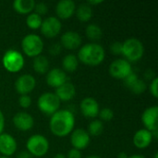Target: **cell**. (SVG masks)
I'll use <instances>...</instances> for the list:
<instances>
[{
  "label": "cell",
  "instance_id": "60d3db41",
  "mask_svg": "<svg viewBox=\"0 0 158 158\" xmlns=\"http://www.w3.org/2000/svg\"><path fill=\"white\" fill-rule=\"evenodd\" d=\"M118 158H129V156L125 152H120L118 155Z\"/></svg>",
  "mask_w": 158,
  "mask_h": 158
},
{
  "label": "cell",
  "instance_id": "5bb4252c",
  "mask_svg": "<svg viewBox=\"0 0 158 158\" xmlns=\"http://www.w3.org/2000/svg\"><path fill=\"white\" fill-rule=\"evenodd\" d=\"M80 109L81 114L88 118H94L98 117L100 111L98 102L92 97H86L82 99L80 104Z\"/></svg>",
  "mask_w": 158,
  "mask_h": 158
},
{
  "label": "cell",
  "instance_id": "f1b7e54d",
  "mask_svg": "<svg viewBox=\"0 0 158 158\" xmlns=\"http://www.w3.org/2000/svg\"><path fill=\"white\" fill-rule=\"evenodd\" d=\"M98 116H99L101 121L102 120L103 121H110L114 118V111L111 108L105 107V108H103V109H101L99 111Z\"/></svg>",
  "mask_w": 158,
  "mask_h": 158
},
{
  "label": "cell",
  "instance_id": "ab89813d",
  "mask_svg": "<svg viewBox=\"0 0 158 158\" xmlns=\"http://www.w3.org/2000/svg\"><path fill=\"white\" fill-rule=\"evenodd\" d=\"M103 2H104L103 0H90V1L87 2V4H88L89 6H94V5H99V4H101V3H103Z\"/></svg>",
  "mask_w": 158,
  "mask_h": 158
},
{
  "label": "cell",
  "instance_id": "4dcf8cb0",
  "mask_svg": "<svg viewBox=\"0 0 158 158\" xmlns=\"http://www.w3.org/2000/svg\"><path fill=\"white\" fill-rule=\"evenodd\" d=\"M48 11V6L43 3V2H39V3H35V6H34V13L38 14L39 16H43V15H45Z\"/></svg>",
  "mask_w": 158,
  "mask_h": 158
},
{
  "label": "cell",
  "instance_id": "9c48e42d",
  "mask_svg": "<svg viewBox=\"0 0 158 158\" xmlns=\"http://www.w3.org/2000/svg\"><path fill=\"white\" fill-rule=\"evenodd\" d=\"M61 29H62V23L60 19L53 16L44 19L40 27L42 34L48 39H52L57 36L61 31Z\"/></svg>",
  "mask_w": 158,
  "mask_h": 158
},
{
  "label": "cell",
  "instance_id": "d6a6232c",
  "mask_svg": "<svg viewBox=\"0 0 158 158\" xmlns=\"http://www.w3.org/2000/svg\"><path fill=\"white\" fill-rule=\"evenodd\" d=\"M110 52L113 55L119 56L122 55V43L121 42H114L110 45Z\"/></svg>",
  "mask_w": 158,
  "mask_h": 158
},
{
  "label": "cell",
  "instance_id": "d6986e66",
  "mask_svg": "<svg viewBox=\"0 0 158 158\" xmlns=\"http://www.w3.org/2000/svg\"><path fill=\"white\" fill-rule=\"evenodd\" d=\"M153 134L152 131L146 129H141L135 132L133 135L132 143L134 146L138 149H145L147 148L153 142Z\"/></svg>",
  "mask_w": 158,
  "mask_h": 158
},
{
  "label": "cell",
  "instance_id": "d590c367",
  "mask_svg": "<svg viewBox=\"0 0 158 158\" xmlns=\"http://www.w3.org/2000/svg\"><path fill=\"white\" fill-rule=\"evenodd\" d=\"M66 157L67 158H81V151H79V150H77V149L72 148V149H70V150L68 152V154H67Z\"/></svg>",
  "mask_w": 158,
  "mask_h": 158
},
{
  "label": "cell",
  "instance_id": "f546056e",
  "mask_svg": "<svg viewBox=\"0 0 158 158\" xmlns=\"http://www.w3.org/2000/svg\"><path fill=\"white\" fill-rule=\"evenodd\" d=\"M19 105L20 107L26 109L29 108L31 105V96H29V94H25V95H20L19 98Z\"/></svg>",
  "mask_w": 158,
  "mask_h": 158
},
{
  "label": "cell",
  "instance_id": "7bdbcfd3",
  "mask_svg": "<svg viewBox=\"0 0 158 158\" xmlns=\"http://www.w3.org/2000/svg\"><path fill=\"white\" fill-rule=\"evenodd\" d=\"M129 158H145L142 155H132L131 156H129Z\"/></svg>",
  "mask_w": 158,
  "mask_h": 158
},
{
  "label": "cell",
  "instance_id": "74e56055",
  "mask_svg": "<svg viewBox=\"0 0 158 158\" xmlns=\"http://www.w3.org/2000/svg\"><path fill=\"white\" fill-rule=\"evenodd\" d=\"M17 158H32V156L28 151H21L18 154Z\"/></svg>",
  "mask_w": 158,
  "mask_h": 158
},
{
  "label": "cell",
  "instance_id": "f6af8a7d",
  "mask_svg": "<svg viewBox=\"0 0 158 158\" xmlns=\"http://www.w3.org/2000/svg\"><path fill=\"white\" fill-rule=\"evenodd\" d=\"M154 158H158V153H157V152H156V153H155V155H154Z\"/></svg>",
  "mask_w": 158,
  "mask_h": 158
},
{
  "label": "cell",
  "instance_id": "8992f818",
  "mask_svg": "<svg viewBox=\"0 0 158 158\" xmlns=\"http://www.w3.org/2000/svg\"><path fill=\"white\" fill-rule=\"evenodd\" d=\"M26 148L32 156L43 157L48 153L49 142L44 135L34 134L27 140Z\"/></svg>",
  "mask_w": 158,
  "mask_h": 158
},
{
  "label": "cell",
  "instance_id": "7402d4cb",
  "mask_svg": "<svg viewBox=\"0 0 158 158\" xmlns=\"http://www.w3.org/2000/svg\"><path fill=\"white\" fill-rule=\"evenodd\" d=\"M32 68L33 70L38 74H46L49 71V61L47 57L42 55L34 57L32 61Z\"/></svg>",
  "mask_w": 158,
  "mask_h": 158
},
{
  "label": "cell",
  "instance_id": "836d02e7",
  "mask_svg": "<svg viewBox=\"0 0 158 158\" xmlns=\"http://www.w3.org/2000/svg\"><path fill=\"white\" fill-rule=\"evenodd\" d=\"M149 89H150V93L152 94V95H153L155 98H157L158 97V78L157 77H156L155 79H153V80L151 81V83H150Z\"/></svg>",
  "mask_w": 158,
  "mask_h": 158
},
{
  "label": "cell",
  "instance_id": "7a4b0ae2",
  "mask_svg": "<svg viewBox=\"0 0 158 158\" xmlns=\"http://www.w3.org/2000/svg\"><path fill=\"white\" fill-rule=\"evenodd\" d=\"M106 56L104 47L95 43H90L82 45L78 52V60L84 65L96 67L100 65Z\"/></svg>",
  "mask_w": 158,
  "mask_h": 158
},
{
  "label": "cell",
  "instance_id": "ac0fdd59",
  "mask_svg": "<svg viewBox=\"0 0 158 158\" xmlns=\"http://www.w3.org/2000/svg\"><path fill=\"white\" fill-rule=\"evenodd\" d=\"M67 74L61 69H52L46 74V83L52 88H58L67 82Z\"/></svg>",
  "mask_w": 158,
  "mask_h": 158
},
{
  "label": "cell",
  "instance_id": "30bf717a",
  "mask_svg": "<svg viewBox=\"0 0 158 158\" xmlns=\"http://www.w3.org/2000/svg\"><path fill=\"white\" fill-rule=\"evenodd\" d=\"M36 86L35 78L31 74L20 75L15 81V89L20 95L29 94L31 93Z\"/></svg>",
  "mask_w": 158,
  "mask_h": 158
},
{
  "label": "cell",
  "instance_id": "e0dca14e",
  "mask_svg": "<svg viewBox=\"0 0 158 158\" xmlns=\"http://www.w3.org/2000/svg\"><path fill=\"white\" fill-rule=\"evenodd\" d=\"M82 40L81 35L73 31H66L60 38V44L68 50H75L81 45Z\"/></svg>",
  "mask_w": 158,
  "mask_h": 158
},
{
  "label": "cell",
  "instance_id": "1f68e13d",
  "mask_svg": "<svg viewBox=\"0 0 158 158\" xmlns=\"http://www.w3.org/2000/svg\"><path fill=\"white\" fill-rule=\"evenodd\" d=\"M138 79H139V77H138V75L136 74V73H134L133 71L128 76V77H126L123 81H124V84H125V86L127 87V88H131L137 81H138Z\"/></svg>",
  "mask_w": 158,
  "mask_h": 158
},
{
  "label": "cell",
  "instance_id": "d4e9b609",
  "mask_svg": "<svg viewBox=\"0 0 158 158\" xmlns=\"http://www.w3.org/2000/svg\"><path fill=\"white\" fill-rule=\"evenodd\" d=\"M85 33H86V36L88 37V39H90L92 41L100 40L103 35L102 29L96 24H89L86 27Z\"/></svg>",
  "mask_w": 158,
  "mask_h": 158
},
{
  "label": "cell",
  "instance_id": "bcb514c9",
  "mask_svg": "<svg viewBox=\"0 0 158 158\" xmlns=\"http://www.w3.org/2000/svg\"><path fill=\"white\" fill-rule=\"evenodd\" d=\"M0 158H9V157H7V156H0Z\"/></svg>",
  "mask_w": 158,
  "mask_h": 158
},
{
  "label": "cell",
  "instance_id": "52a82bcc",
  "mask_svg": "<svg viewBox=\"0 0 158 158\" xmlns=\"http://www.w3.org/2000/svg\"><path fill=\"white\" fill-rule=\"evenodd\" d=\"M60 103V100L54 93H44L37 100V107L43 114L52 116L59 110Z\"/></svg>",
  "mask_w": 158,
  "mask_h": 158
},
{
  "label": "cell",
  "instance_id": "8fae6325",
  "mask_svg": "<svg viewBox=\"0 0 158 158\" xmlns=\"http://www.w3.org/2000/svg\"><path fill=\"white\" fill-rule=\"evenodd\" d=\"M91 142V136L83 129L74 130L70 134V143L74 149L79 151L86 149Z\"/></svg>",
  "mask_w": 158,
  "mask_h": 158
},
{
  "label": "cell",
  "instance_id": "83f0119b",
  "mask_svg": "<svg viewBox=\"0 0 158 158\" xmlns=\"http://www.w3.org/2000/svg\"><path fill=\"white\" fill-rule=\"evenodd\" d=\"M146 88L147 86H146L145 81H143L141 79H138V81L130 88V90L135 94H142L146 91Z\"/></svg>",
  "mask_w": 158,
  "mask_h": 158
},
{
  "label": "cell",
  "instance_id": "f35d334b",
  "mask_svg": "<svg viewBox=\"0 0 158 158\" xmlns=\"http://www.w3.org/2000/svg\"><path fill=\"white\" fill-rule=\"evenodd\" d=\"M145 78H146L147 80L152 81L153 79H155V78H156V74H155V72H154L153 70L149 69V70H147V71H146V73H145Z\"/></svg>",
  "mask_w": 158,
  "mask_h": 158
},
{
  "label": "cell",
  "instance_id": "e575fe53",
  "mask_svg": "<svg viewBox=\"0 0 158 158\" xmlns=\"http://www.w3.org/2000/svg\"><path fill=\"white\" fill-rule=\"evenodd\" d=\"M61 49H62V46L59 43H56V44H53L50 48H49V53L52 55V56H57L60 54L61 52Z\"/></svg>",
  "mask_w": 158,
  "mask_h": 158
},
{
  "label": "cell",
  "instance_id": "b9f144b4",
  "mask_svg": "<svg viewBox=\"0 0 158 158\" xmlns=\"http://www.w3.org/2000/svg\"><path fill=\"white\" fill-rule=\"evenodd\" d=\"M54 158H67V157H66V155L59 153V154H56V155L54 156Z\"/></svg>",
  "mask_w": 158,
  "mask_h": 158
},
{
  "label": "cell",
  "instance_id": "ffe728a7",
  "mask_svg": "<svg viewBox=\"0 0 158 158\" xmlns=\"http://www.w3.org/2000/svg\"><path fill=\"white\" fill-rule=\"evenodd\" d=\"M55 94L57 96V98L60 100V102L61 101L68 102L74 98V96L76 94V88L71 82L67 81L64 84H62L60 87L56 89Z\"/></svg>",
  "mask_w": 158,
  "mask_h": 158
},
{
  "label": "cell",
  "instance_id": "44dd1931",
  "mask_svg": "<svg viewBox=\"0 0 158 158\" xmlns=\"http://www.w3.org/2000/svg\"><path fill=\"white\" fill-rule=\"evenodd\" d=\"M34 0H15L13 2L14 10L20 15L31 14L34 10Z\"/></svg>",
  "mask_w": 158,
  "mask_h": 158
},
{
  "label": "cell",
  "instance_id": "cb8c5ba5",
  "mask_svg": "<svg viewBox=\"0 0 158 158\" xmlns=\"http://www.w3.org/2000/svg\"><path fill=\"white\" fill-rule=\"evenodd\" d=\"M78 66H79V60L75 55L69 54L65 56L64 58L62 59V68L64 71L74 72L75 70H77Z\"/></svg>",
  "mask_w": 158,
  "mask_h": 158
},
{
  "label": "cell",
  "instance_id": "6da1fadb",
  "mask_svg": "<svg viewBox=\"0 0 158 158\" xmlns=\"http://www.w3.org/2000/svg\"><path fill=\"white\" fill-rule=\"evenodd\" d=\"M75 126L74 114L68 109H59L51 116L49 128L56 137H66L73 131Z\"/></svg>",
  "mask_w": 158,
  "mask_h": 158
},
{
  "label": "cell",
  "instance_id": "3957f363",
  "mask_svg": "<svg viewBox=\"0 0 158 158\" xmlns=\"http://www.w3.org/2000/svg\"><path fill=\"white\" fill-rule=\"evenodd\" d=\"M144 46L136 38H129L122 43V55L128 62H137L143 56Z\"/></svg>",
  "mask_w": 158,
  "mask_h": 158
},
{
  "label": "cell",
  "instance_id": "4fadbf2b",
  "mask_svg": "<svg viewBox=\"0 0 158 158\" xmlns=\"http://www.w3.org/2000/svg\"><path fill=\"white\" fill-rule=\"evenodd\" d=\"M12 121L15 128L21 131H28L32 129L34 125V119L32 116L24 111H20L15 114Z\"/></svg>",
  "mask_w": 158,
  "mask_h": 158
},
{
  "label": "cell",
  "instance_id": "603a6c76",
  "mask_svg": "<svg viewBox=\"0 0 158 158\" xmlns=\"http://www.w3.org/2000/svg\"><path fill=\"white\" fill-rule=\"evenodd\" d=\"M77 19L81 22H88L93 18V8L87 3L80 5L75 11Z\"/></svg>",
  "mask_w": 158,
  "mask_h": 158
},
{
  "label": "cell",
  "instance_id": "ee69618b",
  "mask_svg": "<svg viewBox=\"0 0 158 158\" xmlns=\"http://www.w3.org/2000/svg\"><path fill=\"white\" fill-rule=\"evenodd\" d=\"M86 158H102V157H100L99 156H95V155H93V156H87Z\"/></svg>",
  "mask_w": 158,
  "mask_h": 158
},
{
  "label": "cell",
  "instance_id": "7c38bea8",
  "mask_svg": "<svg viewBox=\"0 0 158 158\" xmlns=\"http://www.w3.org/2000/svg\"><path fill=\"white\" fill-rule=\"evenodd\" d=\"M158 107L156 106L146 108L142 115V122L144 129L155 131H158Z\"/></svg>",
  "mask_w": 158,
  "mask_h": 158
},
{
  "label": "cell",
  "instance_id": "5b68a950",
  "mask_svg": "<svg viewBox=\"0 0 158 158\" xmlns=\"http://www.w3.org/2000/svg\"><path fill=\"white\" fill-rule=\"evenodd\" d=\"M21 49L23 54L29 57H36L41 55L44 50V42L42 38L35 34L30 33L24 36L21 41Z\"/></svg>",
  "mask_w": 158,
  "mask_h": 158
},
{
  "label": "cell",
  "instance_id": "8d00e7d4",
  "mask_svg": "<svg viewBox=\"0 0 158 158\" xmlns=\"http://www.w3.org/2000/svg\"><path fill=\"white\" fill-rule=\"evenodd\" d=\"M4 128H5V117H4L3 112L0 109V134L3 133Z\"/></svg>",
  "mask_w": 158,
  "mask_h": 158
},
{
  "label": "cell",
  "instance_id": "ba28073f",
  "mask_svg": "<svg viewBox=\"0 0 158 158\" xmlns=\"http://www.w3.org/2000/svg\"><path fill=\"white\" fill-rule=\"evenodd\" d=\"M132 72V68L130 62L124 58L114 60L109 66V74L117 80H124Z\"/></svg>",
  "mask_w": 158,
  "mask_h": 158
},
{
  "label": "cell",
  "instance_id": "277c9868",
  "mask_svg": "<svg viewBox=\"0 0 158 158\" xmlns=\"http://www.w3.org/2000/svg\"><path fill=\"white\" fill-rule=\"evenodd\" d=\"M2 64L6 71L10 73H17L23 69L25 60L20 52L15 49H8L3 55Z\"/></svg>",
  "mask_w": 158,
  "mask_h": 158
},
{
  "label": "cell",
  "instance_id": "484cf974",
  "mask_svg": "<svg viewBox=\"0 0 158 158\" xmlns=\"http://www.w3.org/2000/svg\"><path fill=\"white\" fill-rule=\"evenodd\" d=\"M42 22H43L42 17L39 16L38 14L34 13V12H31L26 18V24H27L28 28H30L31 30L40 29V27L42 25Z\"/></svg>",
  "mask_w": 158,
  "mask_h": 158
},
{
  "label": "cell",
  "instance_id": "4316f807",
  "mask_svg": "<svg viewBox=\"0 0 158 158\" xmlns=\"http://www.w3.org/2000/svg\"><path fill=\"white\" fill-rule=\"evenodd\" d=\"M104 124L100 119L93 120L88 126V133L90 136H99L103 133Z\"/></svg>",
  "mask_w": 158,
  "mask_h": 158
},
{
  "label": "cell",
  "instance_id": "9a60e30c",
  "mask_svg": "<svg viewBox=\"0 0 158 158\" xmlns=\"http://www.w3.org/2000/svg\"><path fill=\"white\" fill-rule=\"evenodd\" d=\"M18 148L17 142L13 136L8 133H1L0 134V153L4 156H13Z\"/></svg>",
  "mask_w": 158,
  "mask_h": 158
},
{
  "label": "cell",
  "instance_id": "2e32d148",
  "mask_svg": "<svg viewBox=\"0 0 158 158\" xmlns=\"http://www.w3.org/2000/svg\"><path fill=\"white\" fill-rule=\"evenodd\" d=\"M76 11V4L72 0H61L56 6V14L57 19H68L71 18Z\"/></svg>",
  "mask_w": 158,
  "mask_h": 158
}]
</instances>
